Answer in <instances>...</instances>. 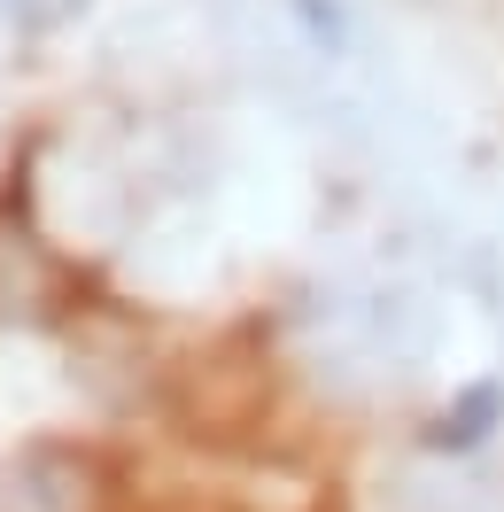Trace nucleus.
Instances as JSON below:
<instances>
[{
  "mask_svg": "<svg viewBox=\"0 0 504 512\" xmlns=\"http://www.w3.org/2000/svg\"><path fill=\"white\" fill-rule=\"evenodd\" d=\"M497 419H504V388L497 381H473L466 396L427 427V443H435V450H473V443H489V427H497Z\"/></svg>",
  "mask_w": 504,
  "mask_h": 512,
  "instance_id": "f257e3e1",
  "label": "nucleus"
},
{
  "mask_svg": "<svg viewBox=\"0 0 504 512\" xmlns=\"http://www.w3.org/2000/svg\"><path fill=\"white\" fill-rule=\"evenodd\" d=\"M70 8H78V0H0V16H8L16 32H55Z\"/></svg>",
  "mask_w": 504,
  "mask_h": 512,
  "instance_id": "f03ea898",
  "label": "nucleus"
}]
</instances>
